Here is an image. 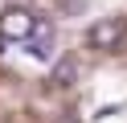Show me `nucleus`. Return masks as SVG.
Returning <instances> with one entry per match:
<instances>
[{"label":"nucleus","instance_id":"obj_1","mask_svg":"<svg viewBox=\"0 0 127 123\" xmlns=\"http://www.w3.org/2000/svg\"><path fill=\"white\" fill-rule=\"evenodd\" d=\"M127 37V21L123 16H102V21L90 25V33H86V41H90V49H102V53H111V49H119Z\"/></svg>","mask_w":127,"mask_h":123},{"label":"nucleus","instance_id":"obj_2","mask_svg":"<svg viewBox=\"0 0 127 123\" xmlns=\"http://www.w3.org/2000/svg\"><path fill=\"white\" fill-rule=\"evenodd\" d=\"M37 29V16L29 8H4L0 12V41H29Z\"/></svg>","mask_w":127,"mask_h":123},{"label":"nucleus","instance_id":"obj_3","mask_svg":"<svg viewBox=\"0 0 127 123\" xmlns=\"http://www.w3.org/2000/svg\"><path fill=\"white\" fill-rule=\"evenodd\" d=\"M25 53L33 57V62H49V57H53V29H49V25H41V21H37L33 37L25 41Z\"/></svg>","mask_w":127,"mask_h":123},{"label":"nucleus","instance_id":"obj_4","mask_svg":"<svg viewBox=\"0 0 127 123\" xmlns=\"http://www.w3.org/2000/svg\"><path fill=\"white\" fill-rule=\"evenodd\" d=\"M74 78H78V62H58L53 66V86H74Z\"/></svg>","mask_w":127,"mask_h":123}]
</instances>
